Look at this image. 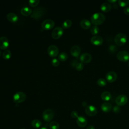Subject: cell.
<instances>
[{
  "instance_id": "21",
  "label": "cell",
  "mask_w": 129,
  "mask_h": 129,
  "mask_svg": "<svg viewBox=\"0 0 129 129\" xmlns=\"http://www.w3.org/2000/svg\"><path fill=\"white\" fill-rule=\"evenodd\" d=\"M111 8V5L108 3H103L101 4L100 6V9L102 10V11L104 12H108L110 10Z\"/></svg>"
},
{
  "instance_id": "23",
  "label": "cell",
  "mask_w": 129,
  "mask_h": 129,
  "mask_svg": "<svg viewBox=\"0 0 129 129\" xmlns=\"http://www.w3.org/2000/svg\"><path fill=\"white\" fill-rule=\"evenodd\" d=\"M21 14L25 16H27L31 14L32 10L31 9L28 7H24L21 9Z\"/></svg>"
},
{
  "instance_id": "33",
  "label": "cell",
  "mask_w": 129,
  "mask_h": 129,
  "mask_svg": "<svg viewBox=\"0 0 129 129\" xmlns=\"http://www.w3.org/2000/svg\"><path fill=\"white\" fill-rule=\"evenodd\" d=\"M39 0H29V4L32 7H35L39 4Z\"/></svg>"
},
{
  "instance_id": "11",
  "label": "cell",
  "mask_w": 129,
  "mask_h": 129,
  "mask_svg": "<svg viewBox=\"0 0 129 129\" xmlns=\"http://www.w3.org/2000/svg\"><path fill=\"white\" fill-rule=\"evenodd\" d=\"M63 29L61 27H56L52 31L51 35L54 39L59 38L63 34Z\"/></svg>"
},
{
  "instance_id": "34",
  "label": "cell",
  "mask_w": 129,
  "mask_h": 129,
  "mask_svg": "<svg viewBox=\"0 0 129 129\" xmlns=\"http://www.w3.org/2000/svg\"><path fill=\"white\" fill-rule=\"evenodd\" d=\"M51 63L54 66V67H56L57 66H58L59 63V61L58 60V59L57 58H54L52 59L51 60Z\"/></svg>"
},
{
  "instance_id": "27",
  "label": "cell",
  "mask_w": 129,
  "mask_h": 129,
  "mask_svg": "<svg viewBox=\"0 0 129 129\" xmlns=\"http://www.w3.org/2000/svg\"><path fill=\"white\" fill-rule=\"evenodd\" d=\"M72 24V22L70 19H67L63 21L62 24V26L63 28H69Z\"/></svg>"
},
{
  "instance_id": "14",
  "label": "cell",
  "mask_w": 129,
  "mask_h": 129,
  "mask_svg": "<svg viewBox=\"0 0 129 129\" xmlns=\"http://www.w3.org/2000/svg\"><path fill=\"white\" fill-rule=\"evenodd\" d=\"M90 41L93 44L95 45H100L102 44L103 40L101 36L95 35L91 38Z\"/></svg>"
},
{
  "instance_id": "1",
  "label": "cell",
  "mask_w": 129,
  "mask_h": 129,
  "mask_svg": "<svg viewBox=\"0 0 129 129\" xmlns=\"http://www.w3.org/2000/svg\"><path fill=\"white\" fill-rule=\"evenodd\" d=\"M105 17L101 13H96L93 14L91 17V21L93 24L95 26L101 24L105 20Z\"/></svg>"
},
{
  "instance_id": "32",
  "label": "cell",
  "mask_w": 129,
  "mask_h": 129,
  "mask_svg": "<svg viewBox=\"0 0 129 129\" xmlns=\"http://www.w3.org/2000/svg\"><path fill=\"white\" fill-rule=\"evenodd\" d=\"M75 68L78 71H81L83 70V69L84 68V64L82 62H78L76 66H75Z\"/></svg>"
},
{
  "instance_id": "28",
  "label": "cell",
  "mask_w": 129,
  "mask_h": 129,
  "mask_svg": "<svg viewBox=\"0 0 129 129\" xmlns=\"http://www.w3.org/2000/svg\"><path fill=\"white\" fill-rule=\"evenodd\" d=\"M59 127V125L58 123L56 121H51L49 123V127L51 129H58Z\"/></svg>"
},
{
  "instance_id": "19",
  "label": "cell",
  "mask_w": 129,
  "mask_h": 129,
  "mask_svg": "<svg viewBox=\"0 0 129 129\" xmlns=\"http://www.w3.org/2000/svg\"><path fill=\"white\" fill-rule=\"evenodd\" d=\"M7 18L8 20L12 22H15L17 21L18 19V16L14 13L10 12L7 15Z\"/></svg>"
},
{
  "instance_id": "43",
  "label": "cell",
  "mask_w": 129,
  "mask_h": 129,
  "mask_svg": "<svg viewBox=\"0 0 129 129\" xmlns=\"http://www.w3.org/2000/svg\"><path fill=\"white\" fill-rule=\"evenodd\" d=\"M40 129H47L46 127H41V128H40Z\"/></svg>"
},
{
  "instance_id": "29",
  "label": "cell",
  "mask_w": 129,
  "mask_h": 129,
  "mask_svg": "<svg viewBox=\"0 0 129 129\" xmlns=\"http://www.w3.org/2000/svg\"><path fill=\"white\" fill-rule=\"evenodd\" d=\"M99 31V29L97 26H93L90 29V32L93 35H96L97 34Z\"/></svg>"
},
{
  "instance_id": "39",
  "label": "cell",
  "mask_w": 129,
  "mask_h": 129,
  "mask_svg": "<svg viewBox=\"0 0 129 129\" xmlns=\"http://www.w3.org/2000/svg\"><path fill=\"white\" fill-rule=\"evenodd\" d=\"M77 63H78V62H77V60H74H74H72V62H71V64H72V66L75 67L76 64Z\"/></svg>"
},
{
  "instance_id": "24",
  "label": "cell",
  "mask_w": 129,
  "mask_h": 129,
  "mask_svg": "<svg viewBox=\"0 0 129 129\" xmlns=\"http://www.w3.org/2000/svg\"><path fill=\"white\" fill-rule=\"evenodd\" d=\"M31 125L33 127L37 128H39L41 126L42 123L41 121H40L39 120L35 119L32 121Z\"/></svg>"
},
{
  "instance_id": "17",
  "label": "cell",
  "mask_w": 129,
  "mask_h": 129,
  "mask_svg": "<svg viewBox=\"0 0 129 129\" xmlns=\"http://www.w3.org/2000/svg\"><path fill=\"white\" fill-rule=\"evenodd\" d=\"M71 53L74 57H78L81 52V48L79 46L77 45H74L71 49Z\"/></svg>"
},
{
  "instance_id": "4",
  "label": "cell",
  "mask_w": 129,
  "mask_h": 129,
  "mask_svg": "<svg viewBox=\"0 0 129 129\" xmlns=\"http://www.w3.org/2000/svg\"><path fill=\"white\" fill-rule=\"evenodd\" d=\"M26 99V94L23 92H17L13 95V100L16 103H21Z\"/></svg>"
},
{
  "instance_id": "8",
  "label": "cell",
  "mask_w": 129,
  "mask_h": 129,
  "mask_svg": "<svg viewBox=\"0 0 129 129\" xmlns=\"http://www.w3.org/2000/svg\"><path fill=\"white\" fill-rule=\"evenodd\" d=\"M47 52L49 56L51 57H55L58 54L59 49L55 45H50L47 48Z\"/></svg>"
},
{
  "instance_id": "25",
  "label": "cell",
  "mask_w": 129,
  "mask_h": 129,
  "mask_svg": "<svg viewBox=\"0 0 129 129\" xmlns=\"http://www.w3.org/2000/svg\"><path fill=\"white\" fill-rule=\"evenodd\" d=\"M3 57L5 59H9L11 56V52L9 49L5 50L3 52Z\"/></svg>"
},
{
  "instance_id": "5",
  "label": "cell",
  "mask_w": 129,
  "mask_h": 129,
  "mask_svg": "<svg viewBox=\"0 0 129 129\" xmlns=\"http://www.w3.org/2000/svg\"><path fill=\"white\" fill-rule=\"evenodd\" d=\"M43 119L47 122L50 121L54 117V112L51 109H46L42 113Z\"/></svg>"
},
{
  "instance_id": "12",
  "label": "cell",
  "mask_w": 129,
  "mask_h": 129,
  "mask_svg": "<svg viewBox=\"0 0 129 129\" xmlns=\"http://www.w3.org/2000/svg\"><path fill=\"white\" fill-rule=\"evenodd\" d=\"M80 60L82 63H88L92 60V56L89 53H83L80 55Z\"/></svg>"
},
{
  "instance_id": "36",
  "label": "cell",
  "mask_w": 129,
  "mask_h": 129,
  "mask_svg": "<svg viewBox=\"0 0 129 129\" xmlns=\"http://www.w3.org/2000/svg\"><path fill=\"white\" fill-rule=\"evenodd\" d=\"M71 115L74 118H77L79 116L78 113L76 111H73L71 113Z\"/></svg>"
},
{
  "instance_id": "20",
  "label": "cell",
  "mask_w": 129,
  "mask_h": 129,
  "mask_svg": "<svg viewBox=\"0 0 129 129\" xmlns=\"http://www.w3.org/2000/svg\"><path fill=\"white\" fill-rule=\"evenodd\" d=\"M91 22L87 19H83L80 22V26L84 29H89L91 27Z\"/></svg>"
},
{
  "instance_id": "38",
  "label": "cell",
  "mask_w": 129,
  "mask_h": 129,
  "mask_svg": "<svg viewBox=\"0 0 129 129\" xmlns=\"http://www.w3.org/2000/svg\"><path fill=\"white\" fill-rule=\"evenodd\" d=\"M123 12L127 15H129V7H125L123 9Z\"/></svg>"
},
{
  "instance_id": "22",
  "label": "cell",
  "mask_w": 129,
  "mask_h": 129,
  "mask_svg": "<svg viewBox=\"0 0 129 129\" xmlns=\"http://www.w3.org/2000/svg\"><path fill=\"white\" fill-rule=\"evenodd\" d=\"M111 95L108 91H104L101 94V99L105 101H109L111 99Z\"/></svg>"
},
{
  "instance_id": "45",
  "label": "cell",
  "mask_w": 129,
  "mask_h": 129,
  "mask_svg": "<svg viewBox=\"0 0 129 129\" xmlns=\"http://www.w3.org/2000/svg\"><path fill=\"white\" fill-rule=\"evenodd\" d=\"M21 129H25V128H21Z\"/></svg>"
},
{
  "instance_id": "42",
  "label": "cell",
  "mask_w": 129,
  "mask_h": 129,
  "mask_svg": "<svg viewBox=\"0 0 129 129\" xmlns=\"http://www.w3.org/2000/svg\"><path fill=\"white\" fill-rule=\"evenodd\" d=\"M113 8H114V9H116V8H117V7H118V5H117V4H113Z\"/></svg>"
},
{
  "instance_id": "9",
  "label": "cell",
  "mask_w": 129,
  "mask_h": 129,
  "mask_svg": "<svg viewBox=\"0 0 129 129\" xmlns=\"http://www.w3.org/2000/svg\"><path fill=\"white\" fill-rule=\"evenodd\" d=\"M85 111L86 113L90 116H94L97 113V108L93 105H89L86 106Z\"/></svg>"
},
{
  "instance_id": "31",
  "label": "cell",
  "mask_w": 129,
  "mask_h": 129,
  "mask_svg": "<svg viewBox=\"0 0 129 129\" xmlns=\"http://www.w3.org/2000/svg\"><path fill=\"white\" fill-rule=\"evenodd\" d=\"M118 5L121 7H125L129 4V0H119L118 1Z\"/></svg>"
},
{
  "instance_id": "7",
  "label": "cell",
  "mask_w": 129,
  "mask_h": 129,
  "mask_svg": "<svg viewBox=\"0 0 129 129\" xmlns=\"http://www.w3.org/2000/svg\"><path fill=\"white\" fill-rule=\"evenodd\" d=\"M127 102V97L126 95L120 94L118 95L115 99V103L118 106H123Z\"/></svg>"
},
{
  "instance_id": "26",
  "label": "cell",
  "mask_w": 129,
  "mask_h": 129,
  "mask_svg": "<svg viewBox=\"0 0 129 129\" xmlns=\"http://www.w3.org/2000/svg\"><path fill=\"white\" fill-rule=\"evenodd\" d=\"M58 58L60 61H65L68 58V54L65 52H61L58 54Z\"/></svg>"
},
{
  "instance_id": "30",
  "label": "cell",
  "mask_w": 129,
  "mask_h": 129,
  "mask_svg": "<svg viewBox=\"0 0 129 129\" xmlns=\"http://www.w3.org/2000/svg\"><path fill=\"white\" fill-rule=\"evenodd\" d=\"M97 83L98 85V86L103 87V86H104L106 85V81L103 78H99V79H98V80L97 81Z\"/></svg>"
},
{
  "instance_id": "15",
  "label": "cell",
  "mask_w": 129,
  "mask_h": 129,
  "mask_svg": "<svg viewBox=\"0 0 129 129\" xmlns=\"http://www.w3.org/2000/svg\"><path fill=\"white\" fill-rule=\"evenodd\" d=\"M78 125L81 127H84L87 124V120L86 117L83 116H79L76 120Z\"/></svg>"
},
{
  "instance_id": "35",
  "label": "cell",
  "mask_w": 129,
  "mask_h": 129,
  "mask_svg": "<svg viewBox=\"0 0 129 129\" xmlns=\"http://www.w3.org/2000/svg\"><path fill=\"white\" fill-rule=\"evenodd\" d=\"M109 50L111 52H115L117 50V48L115 45H110L109 46Z\"/></svg>"
},
{
  "instance_id": "6",
  "label": "cell",
  "mask_w": 129,
  "mask_h": 129,
  "mask_svg": "<svg viewBox=\"0 0 129 129\" xmlns=\"http://www.w3.org/2000/svg\"><path fill=\"white\" fill-rule=\"evenodd\" d=\"M116 57L120 61H127L129 59V53L126 50H121L117 53Z\"/></svg>"
},
{
  "instance_id": "10",
  "label": "cell",
  "mask_w": 129,
  "mask_h": 129,
  "mask_svg": "<svg viewBox=\"0 0 129 129\" xmlns=\"http://www.w3.org/2000/svg\"><path fill=\"white\" fill-rule=\"evenodd\" d=\"M54 25V22L51 19H46L44 20L42 24V28L44 30H49L53 27Z\"/></svg>"
},
{
  "instance_id": "44",
  "label": "cell",
  "mask_w": 129,
  "mask_h": 129,
  "mask_svg": "<svg viewBox=\"0 0 129 129\" xmlns=\"http://www.w3.org/2000/svg\"><path fill=\"white\" fill-rule=\"evenodd\" d=\"M1 54H2V52H1V49H0V56L1 55Z\"/></svg>"
},
{
  "instance_id": "46",
  "label": "cell",
  "mask_w": 129,
  "mask_h": 129,
  "mask_svg": "<svg viewBox=\"0 0 129 129\" xmlns=\"http://www.w3.org/2000/svg\"><path fill=\"white\" fill-rule=\"evenodd\" d=\"M128 65H129V62H128Z\"/></svg>"
},
{
  "instance_id": "13",
  "label": "cell",
  "mask_w": 129,
  "mask_h": 129,
  "mask_svg": "<svg viewBox=\"0 0 129 129\" xmlns=\"http://www.w3.org/2000/svg\"><path fill=\"white\" fill-rule=\"evenodd\" d=\"M117 76V74L115 72L110 71L106 74L105 78L108 82L112 83L114 82L116 80Z\"/></svg>"
},
{
  "instance_id": "2",
  "label": "cell",
  "mask_w": 129,
  "mask_h": 129,
  "mask_svg": "<svg viewBox=\"0 0 129 129\" xmlns=\"http://www.w3.org/2000/svg\"><path fill=\"white\" fill-rule=\"evenodd\" d=\"M46 12V9L42 7H37L34 9L32 12L31 14V17L33 18L38 19L41 18Z\"/></svg>"
},
{
  "instance_id": "41",
  "label": "cell",
  "mask_w": 129,
  "mask_h": 129,
  "mask_svg": "<svg viewBox=\"0 0 129 129\" xmlns=\"http://www.w3.org/2000/svg\"><path fill=\"white\" fill-rule=\"evenodd\" d=\"M108 2L110 3H115L117 2V0H108Z\"/></svg>"
},
{
  "instance_id": "3",
  "label": "cell",
  "mask_w": 129,
  "mask_h": 129,
  "mask_svg": "<svg viewBox=\"0 0 129 129\" xmlns=\"http://www.w3.org/2000/svg\"><path fill=\"white\" fill-rule=\"evenodd\" d=\"M127 41L126 35L122 33H120L115 35L114 37V42L117 45H123Z\"/></svg>"
},
{
  "instance_id": "40",
  "label": "cell",
  "mask_w": 129,
  "mask_h": 129,
  "mask_svg": "<svg viewBox=\"0 0 129 129\" xmlns=\"http://www.w3.org/2000/svg\"><path fill=\"white\" fill-rule=\"evenodd\" d=\"M87 129H95V127H94V126L93 125H89L87 127Z\"/></svg>"
},
{
  "instance_id": "37",
  "label": "cell",
  "mask_w": 129,
  "mask_h": 129,
  "mask_svg": "<svg viewBox=\"0 0 129 129\" xmlns=\"http://www.w3.org/2000/svg\"><path fill=\"white\" fill-rule=\"evenodd\" d=\"M112 110H113V111L114 112L117 113H118V112L120 111V108L119 107V106L116 105V106H113Z\"/></svg>"
},
{
  "instance_id": "18",
  "label": "cell",
  "mask_w": 129,
  "mask_h": 129,
  "mask_svg": "<svg viewBox=\"0 0 129 129\" xmlns=\"http://www.w3.org/2000/svg\"><path fill=\"white\" fill-rule=\"evenodd\" d=\"M101 109L104 112H108L112 109V105L109 102H105L101 104Z\"/></svg>"
},
{
  "instance_id": "16",
  "label": "cell",
  "mask_w": 129,
  "mask_h": 129,
  "mask_svg": "<svg viewBox=\"0 0 129 129\" xmlns=\"http://www.w3.org/2000/svg\"><path fill=\"white\" fill-rule=\"evenodd\" d=\"M9 45V41L5 36H1L0 37V48L6 49Z\"/></svg>"
}]
</instances>
